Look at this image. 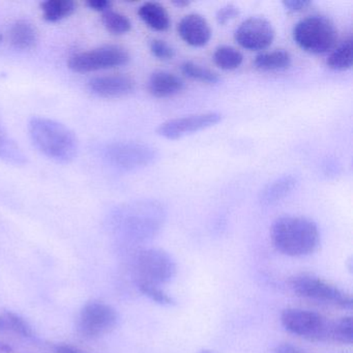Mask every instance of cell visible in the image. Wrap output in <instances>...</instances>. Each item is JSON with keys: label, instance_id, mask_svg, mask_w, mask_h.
Here are the masks:
<instances>
[{"label": "cell", "instance_id": "cell-7", "mask_svg": "<svg viewBox=\"0 0 353 353\" xmlns=\"http://www.w3.org/2000/svg\"><path fill=\"white\" fill-rule=\"evenodd\" d=\"M129 61L130 54L125 48L107 45L73 55L69 59L68 65L76 73H90L121 67Z\"/></svg>", "mask_w": 353, "mask_h": 353}, {"label": "cell", "instance_id": "cell-24", "mask_svg": "<svg viewBox=\"0 0 353 353\" xmlns=\"http://www.w3.org/2000/svg\"><path fill=\"white\" fill-rule=\"evenodd\" d=\"M102 22L105 28L115 36L127 34L132 28L131 21L127 16L111 10L103 13Z\"/></svg>", "mask_w": 353, "mask_h": 353}, {"label": "cell", "instance_id": "cell-25", "mask_svg": "<svg viewBox=\"0 0 353 353\" xmlns=\"http://www.w3.org/2000/svg\"><path fill=\"white\" fill-rule=\"evenodd\" d=\"M330 342L352 344L353 320L351 317H342L332 321Z\"/></svg>", "mask_w": 353, "mask_h": 353}, {"label": "cell", "instance_id": "cell-16", "mask_svg": "<svg viewBox=\"0 0 353 353\" xmlns=\"http://www.w3.org/2000/svg\"><path fill=\"white\" fill-rule=\"evenodd\" d=\"M10 42L18 50H30L38 44L39 32L28 20L16 21L10 28Z\"/></svg>", "mask_w": 353, "mask_h": 353}, {"label": "cell", "instance_id": "cell-21", "mask_svg": "<svg viewBox=\"0 0 353 353\" xmlns=\"http://www.w3.org/2000/svg\"><path fill=\"white\" fill-rule=\"evenodd\" d=\"M212 59L216 67L220 68L221 70L233 71L241 67L243 61V55L234 47L223 45L214 50Z\"/></svg>", "mask_w": 353, "mask_h": 353}, {"label": "cell", "instance_id": "cell-19", "mask_svg": "<svg viewBox=\"0 0 353 353\" xmlns=\"http://www.w3.org/2000/svg\"><path fill=\"white\" fill-rule=\"evenodd\" d=\"M326 65L334 71H346L353 65V45L351 38L334 47L326 61Z\"/></svg>", "mask_w": 353, "mask_h": 353}, {"label": "cell", "instance_id": "cell-28", "mask_svg": "<svg viewBox=\"0 0 353 353\" xmlns=\"http://www.w3.org/2000/svg\"><path fill=\"white\" fill-rule=\"evenodd\" d=\"M150 52L159 61H168L174 59L175 50L168 43L160 39H154L150 42Z\"/></svg>", "mask_w": 353, "mask_h": 353}, {"label": "cell", "instance_id": "cell-5", "mask_svg": "<svg viewBox=\"0 0 353 353\" xmlns=\"http://www.w3.org/2000/svg\"><path fill=\"white\" fill-rule=\"evenodd\" d=\"M281 323L295 336L313 342H330L332 320L321 314L303 309H286L281 314Z\"/></svg>", "mask_w": 353, "mask_h": 353}, {"label": "cell", "instance_id": "cell-29", "mask_svg": "<svg viewBox=\"0 0 353 353\" xmlns=\"http://www.w3.org/2000/svg\"><path fill=\"white\" fill-rule=\"evenodd\" d=\"M239 8L235 7L234 5H227L224 7L221 8L218 12H216V21L220 26H225L231 20L235 19L239 17Z\"/></svg>", "mask_w": 353, "mask_h": 353}, {"label": "cell", "instance_id": "cell-32", "mask_svg": "<svg viewBox=\"0 0 353 353\" xmlns=\"http://www.w3.org/2000/svg\"><path fill=\"white\" fill-rule=\"evenodd\" d=\"M88 8L97 12H105L110 10L111 3L109 0H90L88 3Z\"/></svg>", "mask_w": 353, "mask_h": 353}, {"label": "cell", "instance_id": "cell-3", "mask_svg": "<svg viewBox=\"0 0 353 353\" xmlns=\"http://www.w3.org/2000/svg\"><path fill=\"white\" fill-rule=\"evenodd\" d=\"M293 40L299 48L311 54H324L336 47L338 30L332 20L314 15L299 20L292 32Z\"/></svg>", "mask_w": 353, "mask_h": 353}, {"label": "cell", "instance_id": "cell-9", "mask_svg": "<svg viewBox=\"0 0 353 353\" xmlns=\"http://www.w3.org/2000/svg\"><path fill=\"white\" fill-rule=\"evenodd\" d=\"M117 311L100 301H90L82 307L79 330L84 336L94 338L111 332L117 323Z\"/></svg>", "mask_w": 353, "mask_h": 353}, {"label": "cell", "instance_id": "cell-27", "mask_svg": "<svg viewBox=\"0 0 353 353\" xmlns=\"http://www.w3.org/2000/svg\"><path fill=\"white\" fill-rule=\"evenodd\" d=\"M3 323L9 326L12 330L21 334L23 336H32V330L30 324L23 319V318L18 316L17 314L7 312L5 314V318L3 319Z\"/></svg>", "mask_w": 353, "mask_h": 353}, {"label": "cell", "instance_id": "cell-6", "mask_svg": "<svg viewBox=\"0 0 353 353\" xmlns=\"http://www.w3.org/2000/svg\"><path fill=\"white\" fill-rule=\"evenodd\" d=\"M157 156L154 148L141 142L117 141L104 148V158L108 164L123 171L148 166L156 161Z\"/></svg>", "mask_w": 353, "mask_h": 353}, {"label": "cell", "instance_id": "cell-23", "mask_svg": "<svg viewBox=\"0 0 353 353\" xmlns=\"http://www.w3.org/2000/svg\"><path fill=\"white\" fill-rule=\"evenodd\" d=\"M181 70L185 77L192 80H197L208 84H216L220 81L218 74L193 61H185L181 65Z\"/></svg>", "mask_w": 353, "mask_h": 353}, {"label": "cell", "instance_id": "cell-10", "mask_svg": "<svg viewBox=\"0 0 353 353\" xmlns=\"http://www.w3.org/2000/svg\"><path fill=\"white\" fill-rule=\"evenodd\" d=\"M222 119L221 113L206 112L169 119L161 123L160 127L157 129V134L165 139H179L190 134L197 133L202 130L214 127L218 125Z\"/></svg>", "mask_w": 353, "mask_h": 353}, {"label": "cell", "instance_id": "cell-15", "mask_svg": "<svg viewBox=\"0 0 353 353\" xmlns=\"http://www.w3.org/2000/svg\"><path fill=\"white\" fill-rule=\"evenodd\" d=\"M299 185V179L294 175H284L268 183L260 192L259 200L263 205H274L292 193Z\"/></svg>", "mask_w": 353, "mask_h": 353}, {"label": "cell", "instance_id": "cell-17", "mask_svg": "<svg viewBox=\"0 0 353 353\" xmlns=\"http://www.w3.org/2000/svg\"><path fill=\"white\" fill-rule=\"evenodd\" d=\"M138 15L148 28L156 32H166L170 28L168 12L161 3L154 1L143 3L138 9Z\"/></svg>", "mask_w": 353, "mask_h": 353}, {"label": "cell", "instance_id": "cell-30", "mask_svg": "<svg viewBox=\"0 0 353 353\" xmlns=\"http://www.w3.org/2000/svg\"><path fill=\"white\" fill-rule=\"evenodd\" d=\"M283 6L289 12H301L307 9L312 5L310 0H284Z\"/></svg>", "mask_w": 353, "mask_h": 353}, {"label": "cell", "instance_id": "cell-22", "mask_svg": "<svg viewBox=\"0 0 353 353\" xmlns=\"http://www.w3.org/2000/svg\"><path fill=\"white\" fill-rule=\"evenodd\" d=\"M0 160L5 161L9 164L17 165V166L26 163V157L21 148L1 128H0Z\"/></svg>", "mask_w": 353, "mask_h": 353}, {"label": "cell", "instance_id": "cell-13", "mask_svg": "<svg viewBox=\"0 0 353 353\" xmlns=\"http://www.w3.org/2000/svg\"><path fill=\"white\" fill-rule=\"evenodd\" d=\"M177 32L183 42L192 47H203L212 39V28L203 16L189 14L179 21Z\"/></svg>", "mask_w": 353, "mask_h": 353}, {"label": "cell", "instance_id": "cell-33", "mask_svg": "<svg viewBox=\"0 0 353 353\" xmlns=\"http://www.w3.org/2000/svg\"><path fill=\"white\" fill-rule=\"evenodd\" d=\"M57 353H83L82 351L78 350L77 348H74L72 346H67V345H61L57 348Z\"/></svg>", "mask_w": 353, "mask_h": 353}, {"label": "cell", "instance_id": "cell-11", "mask_svg": "<svg viewBox=\"0 0 353 353\" xmlns=\"http://www.w3.org/2000/svg\"><path fill=\"white\" fill-rule=\"evenodd\" d=\"M235 42L250 51L268 48L274 40L272 23L261 17H251L241 22L234 32Z\"/></svg>", "mask_w": 353, "mask_h": 353}, {"label": "cell", "instance_id": "cell-31", "mask_svg": "<svg viewBox=\"0 0 353 353\" xmlns=\"http://www.w3.org/2000/svg\"><path fill=\"white\" fill-rule=\"evenodd\" d=\"M274 353H307L301 347L296 345L291 344V343H283L278 345L274 349Z\"/></svg>", "mask_w": 353, "mask_h": 353}, {"label": "cell", "instance_id": "cell-18", "mask_svg": "<svg viewBox=\"0 0 353 353\" xmlns=\"http://www.w3.org/2000/svg\"><path fill=\"white\" fill-rule=\"evenodd\" d=\"M292 63V57L288 51L278 49L258 54L254 59L256 69L262 72H279L288 69Z\"/></svg>", "mask_w": 353, "mask_h": 353}, {"label": "cell", "instance_id": "cell-4", "mask_svg": "<svg viewBox=\"0 0 353 353\" xmlns=\"http://www.w3.org/2000/svg\"><path fill=\"white\" fill-rule=\"evenodd\" d=\"M289 284L299 296L344 309L352 307L353 299L350 294L314 274H296L290 279Z\"/></svg>", "mask_w": 353, "mask_h": 353}, {"label": "cell", "instance_id": "cell-2", "mask_svg": "<svg viewBox=\"0 0 353 353\" xmlns=\"http://www.w3.org/2000/svg\"><path fill=\"white\" fill-rule=\"evenodd\" d=\"M274 248L290 257L311 255L319 247L317 225L303 216H287L276 219L270 229Z\"/></svg>", "mask_w": 353, "mask_h": 353}, {"label": "cell", "instance_id": "cell-26", "mask_svg": "<svg viewBox=\"0 0 353 353\" xmlns=\"http://www.w3.org/2000/svg\"><path fill=\"white\" fill-rule=\"evenodd\" d=\"M139 289L144 295H146L152 301H156L157 303H160L162 305H172L175 303L174 299L170 295L167 294L165 291L156 285L139 282Z\"/></svg>", "mask_w": 353, "mask_h": 353}, {"label": "cell", "instance_id": "cell-1", "mask_svg": "<svg viewBox=\"0 0 353 353\" xmlns=\"http://www.w3.org/2000/svg\"><path fill=\"white\" fill-rule=\"evenodd\" d=\"M28 132L39 152L54 162L68 164L77 156V137L70 128L59 121L47 117H32L28 123Z\"/></svg>", "mask_w": 353, "mask_h": 353}, {"label": "cell", "instance_id": "cell-8", "mask_svg": "<svg viewBox=\"0 0 353 353\" xmlns=\"http://www.w3.org/2000/svg\"><path fill=\"white\" fill-rule=\"evenodd\" d=\"M138 272L140 282L159 286L166 284L176 274V263L170 254L160 249H150L142 252L138 258Z\"/></svg>", "mask_w": 353, "mask_h": 353}, {"label": "cell", "instance_id": "cell-35", "mask_svg": "<svg viewBox=\"0 0 353 353\" xmlns=\"http://www.w3.org/2000/svg\"><path fill=\"white\" fill-rule=\"evenodd\" d=\"M200 353H214V352H212V351H208V350H202L201 352Z\"/></svg>", "mask_w": 353, "mask_h": 353}, {"label": "cell", "instance_id": "cell-12", "mask_svg": "<svg viewBox=\"0 0 353 353\" xmlns=\"http://www.w3.org/2000/svg\"><path fill=\"white\" fill-rule=\"evenodd\" d=\"M135 81L127 75H106L94 77L88 82V88L100 98L119 99L129 96L135 90Z\"/></svg>", "mask_w": 353, "mask_h": 353}, {"label": "cell", "instance_id": "cell-34", "mask_svg": "<svg viewBox=\"0 0 353 353\" xmlns=\"http://www.w3.org/2000/svg\"><path fill=\"white\" fill-rule=\"evenodd\" d=\"M173 5L179 8H185L190 5V1H187V0H176V1H173Z\"/></svg>", "mask_w": 353, "mask_h": 353}, {"label": "cell", "instance_id": "cell-14", "mask_svg": "<svg viewBox=\"0 0 353 353\" xmlns=\"http://www.w3.org/2000/svg\"><path fill=\"white\" fill-rule=\"evenodd\" d=\"M185 82L175 74L166 71H157L148 80V90L158 99L170 98L183 92Z\"/></svg>", "mask_w": 353, "mask_h": 353}, {"label": "cell", "instance_id": "cell-36", "mask_svg": "<svg viewBox=\"0 0 353 353\" xmlns=\"http://www.w3.org/2000/svg\"><path fill=\"white\" fill-rule=\"evenodd\" d=\"M1 39L3 38H1V34H0V42H1Z\"/></svg>", "mask_w": 353, "mask_h": 353}, {"label": "cell", "instance_id": "cell-20", "mask_svg": "<svg viewBox=\"0 0 353 353\" xmlns=\"http://www.w3.org/2000/svg\"><path fill=\"white\" fill-rule=\"evenodd\" d=\"M41 8L46 21L57 22L71 16L75 12L76 5L72 0H47Z\"/></svg>", "mask_w": 353, "mask_h": 353}]
</instances>
